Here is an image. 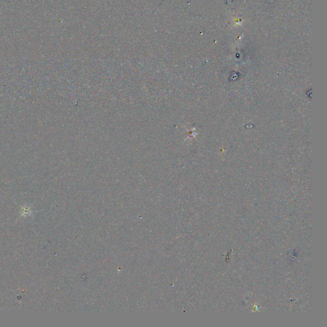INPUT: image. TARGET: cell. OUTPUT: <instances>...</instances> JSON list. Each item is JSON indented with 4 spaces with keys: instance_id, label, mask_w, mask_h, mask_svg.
Masks as SVG:
<instances>
[]
</instances>
